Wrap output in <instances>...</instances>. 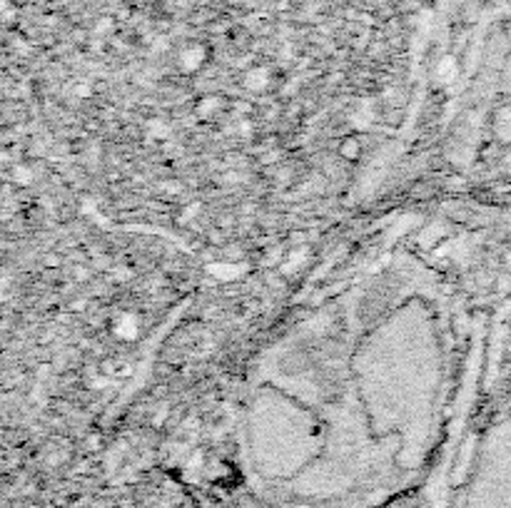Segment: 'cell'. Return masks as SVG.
<instances>
[{"label": "cell", "mask_w": 511, "mask_h": 508, "mask_svg": "<svg viewBox=\"0 0 511 508\" xmlns=\"http://www.w3.org/2000/svg\"><path fill=\"white\" fill-rule=\"evenodd\" d=\"M399 292L347 302L264 371L249 456L284 508H377L427 471L449 404L436 312Z\"/></svg>", "instance_id": "1"}]
</instances>
